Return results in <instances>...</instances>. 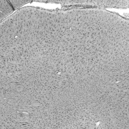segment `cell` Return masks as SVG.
Wrapping results in <instances>:
<instances>
[{
    "instance_id": "2",
    "label": "cell",
    "mask_w": 129,
    "mask_h": 129,
    "mask_svg": "<svg viewBox=\"0 0 129 129\" xmlns=\"http://www.w3.org/2000/svg\"><path fill=\"white\" fill-rule=\"evenodd\" d=\"M9 1L13 8L16 9L20 7H20L23 4H24L27 1H18V2H17V1H16V2H15V1H14V2H13V1Z\"/></svg>"
},
{
    "instance_id": "1",
    "label": "cell",
    "mask_w": 129,
    "mask_h": 129,
    "mask_svg": "<svg viewBox=\"0 0 129 129\" xmlns=\"http://www.w3.org/2000/svg\"><path fill=\"white\" fill-rule=\"evenodd\" d=\"M1 20L11 14L13 11V8L9 2L7 1H0Z\"/></svg>"
}]
</instances>
